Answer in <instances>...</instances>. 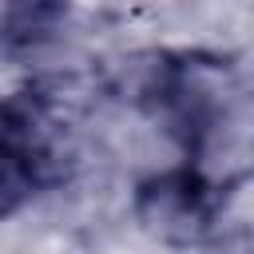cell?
<instances>
[{
    "label": "cell",
    "mask_w": 254,
    "mask_h": 254,
    "mask_svg": "<svg viewBox=\"0 0 254 254\" xmlns=\"http://www.w3.org/2000/svg\"><path fill=\"white\" fill-rule=\"evenodd\" d=\"M71 20V4L56 0H16L0 8V56L12 64H28L44 56Z\"/></svg>",
    "instance_id": "277c9868"
},
{
    "label": "cell",
    "mask_w": 254,
    "mask_h": 254,
    "mask_svg": "<svg viewBox=\"0 0 254 254\" xmlns=\"http://www.w3.org/2000/svg\"><path fill=\"white\" fill-rule=\"evenodd\" d=\"M234 187H242V175L218 187L202 167L179 163V167L139 179L131 194V210H135V222L155 242L175 246V250H194L218 238Z\"/></svg>",
    "instance_id": "3957f363"
},
{
    "label": "cell",
    "mask_w": 254,
    "mask_h": 254,
    "mask_svg": "<svg viewBox=\"0 0 254 254\" xmlns=\"http://www.w3.org/2000/svg\"><path fill=\"white\" fill-rule=\"evenodd\" d=\"M67 155L56 139V99L44 83H24L0 99V222L20 214L40 190L64 179Z\"/></svg>",
    "instance_id": "7a4b0ae2"
},
{
    "label": "cell",
    "mask_w": 254,
    "mask_h": 254,
    "mask_svg": "<svg viewBox=\"0 0 254 254\" xmlns=\"http://www.w3.org/2000/svg\"><path fill=\"white\" fill-rule=\"evenodd\" d=\"M230 60L214 52H143L127 64V95L198 167L230 123Z\"/></svg>",
    "instance_id": "6da1fadb"
}]
</instances>
